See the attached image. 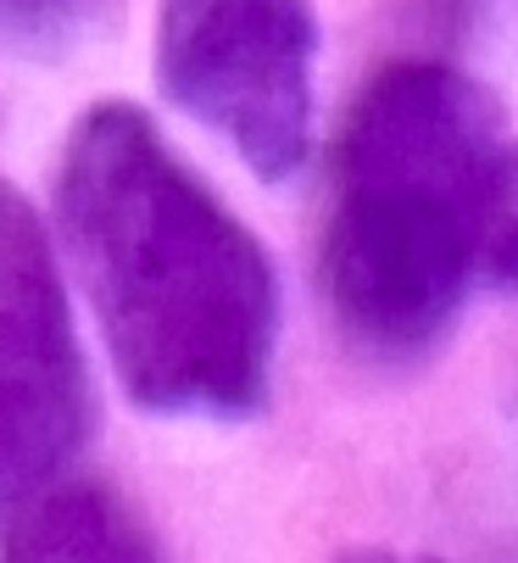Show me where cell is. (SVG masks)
<instances>
[{
  "label": "cell",
  "instance_id": "obj_1",
  "mask_svg": "<svg viewBox=\"0 0 518 563\" xmlns=\"http://www.w3.org/2000/svg\"><path fill=\"white\" fill-rule=\"evenodd\" d=\"M56 223L123 390L156 419H245L279 352V279L234 207L129 101L62 145Z\"/></svg>",
  "mask_w": 518,
  "mask_h": 563
},
{
  "label": "cell",
  "instance_id": "obj_2",
  "mask_svg": "<svg viewBox=\"0 0 518 563\" xmlns=\"http://www.w3.org/2000/svg\"><path fill=\"white\" fill-rule=\"evenodd\" d=\"M318 279L374 363L423 357L480 296H518V129L474 73L390 62L329 151Z\"/></svg>",
  "mask_w": 518,
  "mask_h": 563
},
{
  "label": "cell",
  "instance_id": "obj_3",
  "mask_svg": "<svg viewBox=\"0 0 518 563\" xmlns=\"http://www.w3.org/2000/svg\"><path fill=\"white\" fill-rule=\"evenodd\" d=\"M312 0H162L156 85L256 179H290L312 151Z\"/></svg>",
  "mask_w": 518,
  "mask_h": 563
},
{
  "label": "cell",
  "instance_id": "obj_4",
  "mask_svg": "<svg viewBox=\"0 0 518 563\" xmlns=\"http://www.w3.org/2000/svg\"><path fill=\"white\" fill-rule=\"evenodd\" d=\"M90 435V379L67 285L29 196L0 179V525L67 486Z\"/></svg>",
  "mask_w": 518,
  "mask_h": 563
},
{
  "label": "cell",
  "instance_id": "obj_5",
  "mask_svg": "<svg viewBox=\"0 0 518 563\" xmlns=\"http://www.w3.org/2000/svg\"><path fill=\"white\" fill-rule=\"evenodd\" d=\"M0 563H162V552L112 492L62 486L7 525Z\"/></svg>",
  "mask_w": 518,
  "mask_h": 563
},
{
  "label": "cell",
  "instance_id": "obj_6",
  "mask_svg": "<svg viewBox=\"0 0 518 563\" xmlns=\"http://www.w3.org/2000/svg\"><path fill=\"white\" fill-rule=\"evenodd\" d=\"M107 0H0V40L23 51H56L96 23Z\"/></svg>",
  "mask_w": 518,
  "mask_h": 563
},
{
  "label": "cell",
  "instance_id": "obj_7",
  "mask_svg": "<svg viewBox=\"0 0 518 563\" xmlns=\"http://www.w3.org/2000/svg\"><path fill=\"white\" fill-rule=\"evenodd\" d=\"M334 563H441V558H423V552H390V547H363V552H345Z\"/></svg>",
  "mask_w": 518,
  "mask_h": 563
}]
</instances>
